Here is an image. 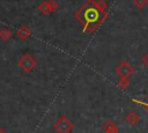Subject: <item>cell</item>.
Returning <instances> with one entry per match:
<instances>
[{
  "label": "cell",
  "mask_w": 148,
  "mask_h": 133,
  "mask_svg": "<svg viewBox=\"0 0 148 133\" xmlns=\"http://www.w3.org/2000/svg\"><path fill=\"white\" fill-rule=\"evenodd\" d=\"M74 17L81 23L83 32L92 34L108 19V3L104 0H88Z\"/></svg>",
  "instance_id": "obj_1"
},
{
  "label": "cell",
  "mask_w": 148,
  "mask_h": 133,
  "mask_svg": "<svg viewBox=\"0 0 148 133\" xmlns=\"http://www.w3.org/2000/svg\"><path fill=\"white\" fill-rule=\"evenodd\" d=\"M37 66V60L35 59L34 56L29 54V53H25L23 54L18 61H17V67L21 68L23 72L25 73H30L34 71V68Z\"/></svg>",
  "instance_id": "obj_2"
},
{
  "label": "cell",
  "mask_w": 148,
  "mask_h": 133,
  "mask_svg": "<svg viewBox=\"0 0 148 133\" xmlns=\"http://www.w3.org/2000/svg\"><path fill=\"white\" fill-rule=\"evenodd\" d=\"M53 128L58 133H71L74 128V125L66 116H60L58 120L53 124Z\"/></svg>",
  "instance_id": "obj_3"
},
{
  "label": "cell",
  "mask_w": 148,
  "mask_h": 133,
  "mask_svg": "<svg viewBox=\"0 0 148 133\" xmlns=\"http://www.w3.org/2000/svg\"><path fill=\"white\" fill-rule=\"evenodd\" d=\"M114 73L119 76H124V77H130L131 75L134 74V67L128 62V61H121L116 68H114Z\"/></svg>",
  "instance_id": "obj_4"
},
{
  "label": "cell",
  "mask_w": 148,
  "mask_h": 133,
  "mask_svg": "<svg viewBox=\"0 0 148 133\" xmlns=\"http://www.w3.org/2000/svg\"><path fill=\"white\" fill-rule=\"evenodd\" d=\"M59 8V5L56 0H47V1H43L39 6H38V10L44 14V15H47V14H51L53 12H56L57 9Z\"/></svg>",
  "instance_id": "obj_5"
},
{
  "label": "cell",
  "mask_w": 148,
  "mask_h": 133,
  "mask_svg": "<svg viewBox=\"0 0 148 133\" xmlns=\"http://www.w3.org/2000/svg\"><path fill=\"white\" fill-rule=\"evenodd\" d=\"M16 36H17L21 40H25V39H28V38L31 36V30H30V28H29L28 25L22 24V25H20L18 29L16 30Z\"/></svg>",
  "instance_id": "obj_6"
},
{
  "label": "cell",
  "mask_w": 148,
  "mask_h": 133,
  "mask_svg": "<svg viewBox=\"0 0 148 133\" xmlns=\"http://www.w3.org/2000/svg\"><path fill=\"white\" fill-rule=\"evenodd\" d=\"M103 130H104V133H119L116 123H114L113 120H111V119H108V120L104 123Z\"/></svg>",
  "instance_id": "obj_7"
},
{
  "label": "cell",
  "mask_w": 148,
  "mask_h": 133,
  "mask_svg": "<svg viewBox=\"0 0 148 133\" xmlns=\"http://www.w3.org/2000/svg\"><path fill=\"white\" fill-rule=\"evenodd\" d=\"M125 120H126V123H127L128 125L134 126V125H136V124L139 123L140 117H139V114H138L136 112H134V111H130V112L126 114Z\"/></svg>",
  "instance_id": "obj_8"
},
{
  "label": "cell",
  "mask_w": 148,
  "mask_h": 133,
  "mask_svg": "<svg viewBox=\"0 0 148 133\" xmlns=\"http://www.w3.org/2000/svg\"><path fill=\"white\" fill-rule=\"evenodd\" d=\"M12 35H13V32H12L10 29H8V28H2V29H0V39H1V40L7 42V40L12 37Z\"/></svg>",
  "instance_id": "obj_9"
},
{
  "label": "cell",
  "mask_w": 148,
  "mask_h": 133,
  "mask_svg": "<svg viewBox=\"0 0 148 133\" xmlns=\"http://www.w3.org/2000/svg\"><path fill=\"white\" fill-rule=\"evenodd\" d=\"M128 86H130V80H128V77L119 76V80H118V87H119L120 89L125 90Z\"/></svg>",
  "instance_id": "obj_10"
},
{
  "label": "cell",
  "mask_w": 148,
  "mask_h": 133,
  "mask_svg": "<svg viewBox=\"0 0 148 133\" xmlns=\"http://www.w3.org/2000/svg\"><path fill=\"white\" fill-rule=\"evenodd\" d=\"M133 5L138 9H143L148 5V0H133Z\"/></svg>",
  "instance_id": "obj_11"
},
{
  "label": "cell",
  "mask_w": 148,
  "mask_h": 133,
  "mask_svg": "<svg viewBox=\"0 0 148 133\" xmlns=\"http://www.w3.org/2000/svg\"><path fill=\"white\" fill-rule=\"evenodd\" d=\"M142 62L147 66V68H148V52H146L145 54H143V57H142Z\"/></svg>",
  "instance_id": "obj_12"
},
{
  "label": "cell",
  "mask_w": 148,
  "mask_h": 133,
  "mask_svg": "<svg viewBox=\"0 0 148 133\" xmlns=\"http://www.w3.org/2000/svg\"><path fill=\"white\" fill-rule=\"evenodd\" d=\"M133 102H134V103H138V104H140V105H142V106H145V108L147 109V111H148V103H143V102H140L139 99H133Z\"/></svg>",
  "instance_id": "obj_13"
},
{
  "label": "cell",
  "mask_w": 148,
  "mask_h": 133,
  "mask_svg": "<svg viewBox=\"0 0 148 133\" xmlns=\"http://www.w3.org/2000/svg\"><path fill=\"white\" fill-rule=\"evenodd\" d=\"M0 133H8V132H7L5 128H2V127H1V128H0Z\"/></svg>",
  "instance_id": "obj_14"
}]
</instances>
